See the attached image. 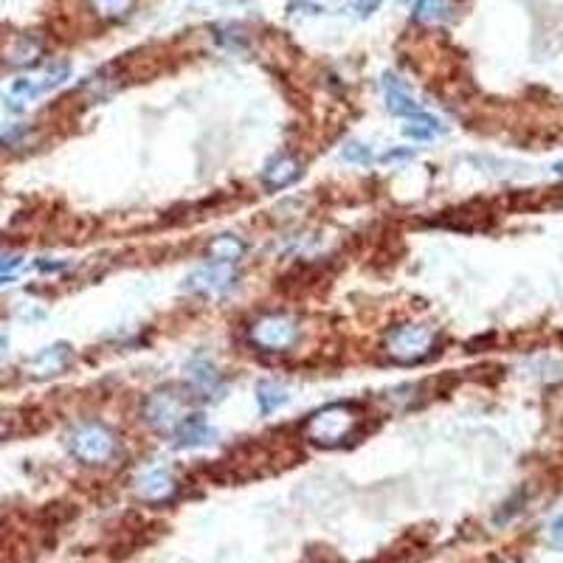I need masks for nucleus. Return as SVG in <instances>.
I'll use <instances>...</instances> for the list:
<instances>
[{"label":"nucleus","instance_id":"obj_1","mask_svg":"<svg viewBox=\"0 0 563 563\" xmlns=\"http://www.w3.org/2000/svg\"><path fill=\"white\" fill-rule=\"evenodd\" d=\"M355 409L350 403H332V405H324L322 412H315L307 425H304V437L313 442V445H322V448H335L341 445L355 428Z\"/></svg>","mask_w":563,"mask_h":563},{"label":"nucleus","instance_id":"obj_2","mask_svg":"<svg viewBox=\"0 0 563 563\" xmlns=\"http://www.w3.org/2000/svg\"><path fill=\"white\" fill-rule=\"evenodd\" d=\"M116 434L102 422H82L68 434V448L85 465H104L116 454Z\"/></svg>","mask_w":563,"mask_h":563},{"label":"nucleus","instance_id":"obj_3","mask_svg":"<svg viewBox=\"0 0 563 563\" xmlns=\"http://www.w3.org/2000/svg\"><path fill=\"white\" fill-rule=\"evenodd\" d=\"M437 335L431 327L425 324H400L395 327L386 341H383V350H386L389 358L400 360V364H417V360L428 358L434 350Z\"/></svg>","mask_w":563,"mask_h":563},{"label":"nucleus","instance_id":"obj_4","mask_svg":"<svg viewBox=\"0 0 563 563\" xmlns=\"http://www.w3.org/2000/svg\"><path fill=\"white\" fill-rule=\"evenodd\" d=\"M144 420L150 428H155V431L161 434H169L175 428L184 422L192 412H189V403H186V395H180L177 389H158L152 392L147 400H144V409H141Z\"/></svg>","mask_w":563,"mask_h":563},{"label":"nucleus","instance_id":"obj_5","mask_svg":"<svg viewBox=\"0 0 563 563\" xmlns=\"http://www.w3.org/2000/svg\"><path fill=\"white\" fill-rule=\"evenodd\" d=\"M296 338H299V324L282 313L262 315V319H257L248 327V341L265 352H285L296 344Z\"/></svg>","mask_w":563,"mask_h":563},{"label":"nucleus","instance_id":"obj_6","mask_svg":"<svg viewBox=\"0 0 563 563\" xmlns=\"http://www.w3.org/2000/svg\"><path fill=\"white\" fill-rule=\"evenodd\" d=\"M237 285V270L229 262H209L200 265L195 274H189L186 287L195 290L197 296H209V299H222L225 293H232Z\"/></svg>","mask_w":563,"mask_h":563},{"label":"nucleus","instance_id":"obj_7","mask_svg":"<svg viewBox=\"0 0 563 563\" xmlns=\"http://www.w3.org/2000/svg\"><path fill=\"white\" fill-rule=\"evenodd\" d=\"M132 487H135V495H139L141 502L164 504V502H169L175 495L177 482H175V477L167 468H147V470L139 473V477H135Z\"/></svg>","mask_w":563,"mask_h":563},{"label":"nucleus","instance_id":"obj_8","mask_svg":"<svg viewBox=\"0 0 563 563\" xmlns=\"http://www.w3.org/2000/svg\"><path fill=\"white\" fill-rule=\"evenodd\" d=\"M71 358H74V350L68 347V344H51V347H45L40 350L29 364H26V372L32 377H51V375H59L68 369V364H71Z\"/></svg>","mask_w":563,"mask_h":563},{"label":"nucleus","instance_id":"obj_9","mask_svg":"<svg viewBox=\"0 0 563 563\" xmlns=\"http://www.w3.org/2000/svg\"><path fill=\"white\" fill-rule=\"evenodd\" d=\"M217 440V431L206 422L203 414H189L184 422H180L172 431V442L175 448H206Z\"/></svg>","mask_w":563,"mask_h":563},{"label":"nucleus","instance_id":"obj_10","mask_svg":"<svg viewBox=\"0 0 563 563\" xmlns=\"http://www.w3.org/2000/svg\"><path fill=\"white\" fill-rule=\"evenodd\" d=\"M383 96H386V107L400 119H414V116H420V113H425L422 104L412 96V90L395 77L383 79Z\"/></svg>","mask_w":563,"mask_h":563},{"label":"nucleus","instance_id":"obj_11","mask_svg":"<svg viewBox=\"0 0 563 563\" xmlns=\"http://www.w3.org/2000/svg\"><path fill=\"white\" fill-rule=\"evenodd\" d=\"M299 177H302V164L296 161V158L279 155V158H274V161H270V164L265 167V172H262V184H265L268 189H287V186L296 184Z\"/></svg>","mask_w":563,"mask_h":563},{"label":"nucleus","instance_id":"obj_12","mask_svg":"<svg viewBox=\"0 0 563 563\" xmlns=\"http://www.w3.org/2000/svg\"><path fill=\"white\" fill-rule=\"evenodd\" d=\"M68 77V65H57L51 68L49 74H42L37 79H23L17 85H12V96L17 99H34V96H42V94H49V90L59 87Z\"/></svg>","mask_w":563,"mask_h":563},{"label":"nucleus","instance_id":"obj_13","mask_svg":"<svg viewBox=\"0 0 563 563\" xmlns=\"http://www.w3.org/2000/svg\"><path fill=\"white\" fill-rule=\"evenodd\" d=\"M186 377H189V386L192 392H197L200 397H217L220 392V375L217 369L209 364L206 358H197L186 367Z\"/></svg>","mask_w":563,"mask_h":563},{"label":"nucleus","instance_id":"obj_14","mask_svg":"<svg viewBox=\"0 0 563 563\" xmlns=\"http://www.w3.org/2000/svg\"><path fill=\"white\" fill-rule=\"evenodd\" d=\"M290 400L287 389L282 386V383H274V380H262L259 386H257V403H259V412L268 417V414H274L279 412L282 405Z\"/></svg>","mask_w":563,"mask_h":563},{"label":"nucleus","instance_id":"obj_15","mask_svg":"<svg viewBox=\"0 0 563 563\" xmlns=\"http://www.w3.org/2000/svg\"><path fill=\"white\" fill-rule=\"evenodd\" d=\"M242 254H245V242L240 237H234V234H220V237H214L209 242V257L214 262H229V265H234Z\"/></svg>","mask_w":563,"mask_h":563},{"label":"nucleus","instance_id":"obj_16","mask_svg":"<svg viewBox=\"0 0 563 563\" xmlns=\"http://www.w3.org/2000/svg\"><path fill=\"white\" fill-rule=\"evenodd\" d=\"M442 130L445 124L437 116H431V113H420V116L409 119V124L403 127V132L414 141H431L437 135H442Z\"/></svg>","mask_w":563,"mask_h":563},{"label":"nucleus","instance_id":"obj_17","mask_svg":"<svg viewBox=\"0 0 563 563\" xmlns=\"http://www.w3.org/2000/svg\"><path fill=\"white\" fill-rule=\"evenodd\" d=\"M448 14V0H420L417 4V20L422 23H440Z\"/></svg>","mask_w":563,"mask_h":563},{"label":"nucleus","instance_id":"obj_18","mask_svg":"<svg viewBox=\"0 0 563 563\" xmlns=\"http://www.w3.org/2000/svg\"><path fill=\"white\" fill-rule=\"evenodd\" d=\"M341 158L350 164H369L372 161V150L367 144H360V141H350L344 150H341Z\"/></svg>","mask_w":563,"mask_h":563},{"label":"nucleus","instance_id":"obj_19","mask_svg":"<svg viewBox=\"0 0 563 563\" xmlns=\"http://www.w3.org/2000/svg\"><path fill=\"white\" fill-rule=\"evenodd\" d=\"M23 259L20 257H6V259H0V285H6L14 279V274L20 270Z\"/></svg>","mask_w":563,"mask_h":563},{"label":"nucleus","instance_id":"obj_20","mask_svg":"<svg viewBox=\"0 0 563 563\" xmlns=\"http://www.w3.org/2000/svg\"><path fill=\"white\" fill-rule=\"evenodd\" d=\"M96 6L102 9V14H122L127 0H96Z\"/></svg>","mask_w":563,"mask_h":563},{"label":"nucleus","instance_id":"obj_21","mask_svg":"<svg viewBox=\"0 0 563 563\" xmlns=\"http://www.w3.org/2000/svg\"><path fill=\"white\" fill-rule=\"evenodd\" d=\"M549 538H552V544L555 547H563V515L555 518L552 527H549Z\"/></svg>","mask_w":563,"mask_h":563},{"label":"nucleus","instance_id":"obj_22","mask_svg":"<svg viewBox=\"0 0 563 563\" xmlns=\"http://www.w3.org/2000/svg\"><path fill=\"white\" fill-rule=\"evenodd\" d=\"M6 350H9V341H6V335L0 332V364L6 360Z\"/></svg>","mask_w":563,"mask_h":563},{"label":"nucleus","instance_id":"obj_23","mask_svg":"<svg viewBox=\"0 0 563 563\" xmlns=\"http://www.w3.org/2000/svg\"><path fill=\"white\" fill-rule=\"evenodd\" d=\"M555 172H558V175H563V161H560V164H555Z\"/></svg>","mask_w":563,"mask_h":563}]
</instances>
